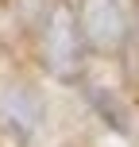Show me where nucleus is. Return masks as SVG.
Listing matches in <instances>:
<instances>
[{
  "mask_svg": "<svg viewBox=\"0 0 139 147\" xmlns=\"http://www.w3.org/2000/svg\"><path fill=\"white\" fill-rule=\"evenodd\" d=\"M0 124L12 140L27 143L31 136L43 124V101H39L31 89H12V93L0 97Z\"/></svg>",
  "mask_w": 139,
  "mask_h": 147,
  "instance_id": "1",
  "label": "nucleus"
},
{
  "mask_svg": "<svg viewBox=\"0 0 139 147\" xmlns=\"http://www.w3.org/2000/svg\"><path fill=\"white\" fill-rule=\"evenodd\" d=\"M77 51H81L77 31H73L70 16L58 12L54 23H50V35H46V62H50V70L62 74V78H70L73 66H77Z\"/></svg>",
  "mask_w": 139,
  "mask_h": 147,
  "instance_id": "2",
  "label": "nucleus"
},
{
  "mask_svg": "<svg viewBox=\"0 0 139 147\" xmlns=\"http://www.w3.org/2000/svg\"><path fill=\"white\" fill-rule=\"evenodd\" d=\"M85 35L93 39L97 47H116L124 43V12H120L116 0H93L85 12Z\"/></svg>",
  "mask_w": 139,
  "mask_h": 147,
  "instance_id": "3",
  "label": "nucleus"
},
{
  "mask_svg": "<svg viewBox=\"0 0 139 147\" xmlns=\"http://www.w3.org/2000/svg\"><path fill=\"white\" fill-rule=\"evenodd\" d=\"M93 105L104 112V120H108L112 128H120V132H128V112H124V105L116 101V97L108 93V89H97L93 93Z\"/></svg>",
  "mask_w": 139,
  "mask_h": 147,
  "instance_id": "4",
  "label": "nucleus"
}]
</instances>
